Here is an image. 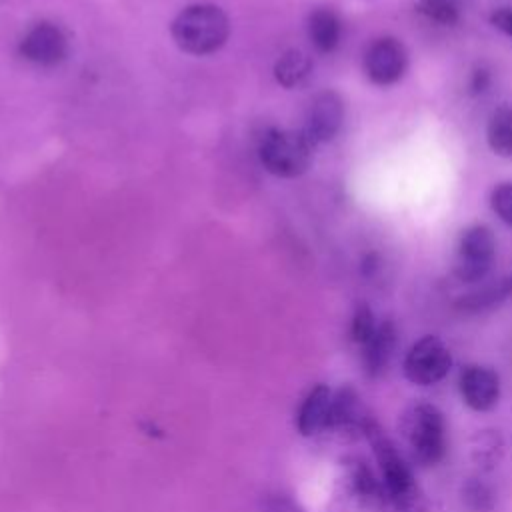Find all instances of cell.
Returning <instances> with one entry per match:
<instances>
[{
  "label": "cell",
  "instance_id": "1",
  "mask_svg": "<svg viewBox=\"0 0 512 512\" xmlns=\"http://www.w3.org/2000/svg\"><path fill=\"white\" fill-rule=\"evenodd\" d=\"M364 436L372 446L374 458L380 466L388 502H392L396 512H426L428 502L424 498V492L418 486L410 466L398 452L396 444L384 434V430L374 420L368 422Z\"/></svg>",
  "mask_w": 512,
  "mask_h": 512
},
{
  "label": "cell",
  "instance_id": "2",
  "mask_svg": "<svg viewBox=\"0 0 512 512\" xmlns=\"http://www.w3.org/2000/svg\"><path fill=\"white\" fill-rule=\"evenodd\" d=\"M400 436L412 458L422 466L438 464L446 454V420L438 406L414 402L400 416Z\"/></svg>",
  "mask_w": 512,
  "mask_h": 512
},
{
  "label": "cell",
  "instance_id": "3",
  "mask_svg": "<svg viewBox=\"0 0 512 512\" xmlns=\"http://www.w3.org/2000/svg\"><path fill=\"white\" fill-rule=\"evenodd\" d=\"M384 484L374 476L370 466L360 458H350L342 464L334 480L328 500L330 512H384L386 510Z\"/></svg>",
  "mask_w": 512,
  "mask_h": 512
},
{
  "label": "cell",
  "instance_id": "4",
  "mask_svg": "<svg viewBox=\"0 0 512 512\" xmlns=\"http://www.w3.org/2000/svg\"><path fill=\"white\" fill-rule=\"evenodd\" d=\"M174 42L188 54L204 56L220 50L228 40L230 24L214 4L186 6L170 26Z\"/></svg>",
  "mask_w": 512,
  "mask_h": 512
},
{
  "label": "cell",
  "instance_id": "5",
  "mask_svg": "<svg viewBox=\"0 0 512 512\" xmlns=\"http://www.w3.org/2000/svg\"><path fill=\"white\" fill-rule=\"evenodd\" d=\"M314 142L304 130H268L260 138L258 156L262 166L280 178H294L308 170Z\"/></svg>",
  "mask_w": 512,
  "mask_h": 512
},
{
  "label": "cell",
  "instance_id": "6",
  "mask_svg": "<svg viewBox=\"0 0 512 512\" xmlns=\"http://www.w3.org/2000/svg\"><path fill=\"white\" fill-rule=\"evenodd\" d=\"M496 238L484 224H474L460 234L454 258V274L462 282L482 280L494 262Z\"/></svg>",
  "mask_w": 512,
  "mask_h": 512
},
{
  "label": "cell",
  "instance_id": "7",
  "mask_svg": "<svg viewBox=\"0 0 512 512\" xmlns=\"http://www.w3.org/2000/svg\"><path fill=\"white\" fill-rule=\"evenodd\" d=\"M452 368V354L438 336H422L404 358V376L416 386H432L440 382Z\"/></svg>",
  "mask_w": 512,
  "mask_h": 512
},
{
  "label": "cell",
  "instance_id": "8",
  "mask_svg": "<svg viewBox=\"0 0 512 512\" xmlns=\"http://www.w3.org/2000/svg\"><path fill=\"white\" fill-rule=\"evenodd\" d=\"M408 68V52L396 38H378L370 44L364 56L366 76L378 86H390L398 82Z\"/></svg>",
  "mask_w": 512,
  "mask_h": 512
},
{
  "label": "cell",
  "instance_id": "9",
  "mask_svg": "<svg viewBox=\"0 0 512 512\" xmlns=\"http://www.w3.org/2000/svg\"><path fill=\"white\" fill-rule=\"evenodd\" d=\"M68 40L64 32L52 22L34 24L20 40V54L24 60L38 66H54L64 60Z\"/></svg>",
  "mask_w": 512,
  "mask_h": 512
},
{
  "label": "cell",
  "instance_id": "10",
  "mask_svg": "<svg viewBox=\"0 0 512 512\" xmlns=\"http://www.w3.org/2000/svg\"><path fill=\"white\" fill-rule=\"evenodd\" d=\"M342 122H344V102L340 94L334 90H324V92H318L310 102L304 132L314 144L330 142L340 132Z\"/></svg>",
  "mask_w": 512,
  "mask_h": 512
},
{
  "label": "cell",
  "instance_id": "11",
  "mask_svg": "<svg viewBox=\"0 0 512 512\" xmlns=\"http://www.w3.org/2000/svg\"><path fill=\"white\" fill-rule=\"evenodd\" d=\"M460 396L476 412L492 410L500 400V378L496 370L480 364H468L458 378Z\"/></svg>",
  "mask_w": 512,
  "mask_h": 512
},
{
  "label": "cell",
  "instance_id": "12",
  "mask_svg": "<svg viewBox=\"0 0 512 512\" xmlns=\"http://www.w3.org/2000/svg\"><path fill=\"white\" fill-rule=\"evenodd\" d=\"M372 418L364 410L356 390L344 386L332 394L330 414H328V426L326 430H336L338 434L346 436H364V430Z\"/></svg>",
  "mask_w": 512,
  "mask_h": 512
},
{
  "label": "cell",
  "instance_id": "13",
  "mask_svg": "<svg viewBox=\"0 0 512 512\" xmlns=\"http://www.w3.org/2000/svg\"><path fill=\"white\" fill-rule=\"evenodd\" d=\"M396 346V326L392 320H384L376 326V332L372 334V338L360 346L362 348V364L368 376L376 378L380 376L394 352Z\"/></svg>",
  "mask_w": 512,
  "mask_h": 512
},
{
  "label": "cell",
  "instance_id": "14",
  "mask_svg": "<svg viewBox=\"0 0 512 512\" xmlns=\"http://www.w3.org/2000/svg\"><path fill=\"white\" fill-rule=\"evenodd\" d=\"M330 404H332V390L326 384H316L308 396L304 398L296 426L302 436H314L320 430H326L328 426V414H330Z\"/></svg>",
  "mask_w": 512,
  "mask_h": 512
},
{
  "label": "cell",
  "instance_id": "15",
  "mask_svg": "<svg viewBox=\"0 0 512 512\" xmlns=\"http://www.w3.org/2000/svg\"><path fill=\"white\" fill-rule=\"evenodd\" d=\"M308 36L316 50L332 52L340 42V20L330 8H316L308 16Z\"/></svg>",
  "mask_w": 512,
  "mask_h": 512
},
{
  "label": "cell",
  "instance_id": "16",
  "mask_svg": "<svg viewBox=\"0 0 512 512\" xmlns=\"http://www.w3.org/2000/svg\"><path fill=\"white\" fill-rule=\"evenodd\" d=\"M486 140L500 158H512V104H504L488 120Z\"/></svg>",
  "mask_w": 512,
  "mask_h": 512
},
{
  "label": "cell",
  "instance_id": "17",
  "mask_svg": "<svg viewBox=\"0 0 512 512\" xmlns=\"http://www.w3.org/2000/svg\"><path fill=\"white\" fill-rule=\"evenodd\" d=\"M508 296H512V276L500 278L494 284H488L480 290H474V292L458 298L456 308L466 310V312H480V310H488L492 306H498Z\"/></svg>",
  "mask_w": 512,
  "mask_h": 512
},
{
  "label": "cell",
  "instance_id": "18",
  "mask_svg": "<svg viewBox=\"0 0 512 512\" xmlns=\"http://www.w3.org/2000/svg\"><path fill=\"white\" fill-rule=\"evenodd\" d=\"M312 72L310 58L300 50H288L284 52L278 62L274 64V78L284 88L300 86Z\"/></svg>",
  "mask_w": 512,
  "mask_h": 512
},
{
  "label": "cell",
  "instance_id": "19",
  "mask_svg": "<svg viewBox=\"0 0 512 512\" xmlns=\"http://www.w3.org/2000/svg\"><path fill=\"white\" fill-rule=\"evenodd\" d=\"M472 458L482 468H494L502 458V438L494 430H482L472 440Z\"/></svg>",
  "mask_w": 512,
  "mask_h": 512
},
{
  "label": "cell",
  "instance_id": "20",
  "mask_svg": "<svg viewBox=\"0 0 512 512\" xmlns=\"http://www.w3.org/2000/svg\"><path fill=\"white\" fill-rule=\"evenodd\" d=\"M462 498L474 512H488L494 508V492L480 478H468L462 486Z\"/></svg>",
  "mask_w": 512,
  "mask_h": 512
},
{
  "label": "cell",
  "instance_id": "21",
  "mask_svg": "<svg viewBox=\"0 0 512 512\" xmlns=\"http://www.w3.org/2000/svg\"><path fill=\"white\" fill-rule=\"evenodd\" d=\"M418 12L438 24H454L458 20V8L454 0H418Z\"/></svg>",
  "mask_w": 512,
  "mask_h": 512
},
{
  "label": "cell",
  "instance_id": "22",
  "mask_svg": "<svg viewBox=\"0 0 512 512\" xmlns=\"http://www.w3.org/2000/svg\"><path fill=\"white\" fill-rule=\"evenodd\" d=\"M376 320H374V314L370 310L368 304H360L352 316V326H350V334H352V340L360 346H364L372 334L376 332Z\"/></svg>",
  "mask_w": 512,
  "mask_h": 512
},
{
  "label": "cell",
  "instance_id": "23",
  "mask_svg": "<svg viewBox=\"0 0 512 512\" xmlns=\"http://www.w3.org/2000/svg\"><path fill=\"white\" fill-rule=\"evenodd\" d=\"M490 206L496 216L512 228V182H502L492 190Z\"/></svg>",
  "mask_w": 512,
  "mask_h": 512
},
{
  "label": "cell",
  "instance_id": "24",
  "mask_svg": "<svg viewBox=\"0 0 512 512\" xmlns=\"http://www.w3.org/2000/svg\"><path fill=\"white\" fill-rule=\"evenodd\" d=\"M490 22L502 32L506 34L510 40H512V8H498L492 12L490 16Z\"/></svg>",
  "mask_w": 512,
  "mask_h": 512
},
{
  "label": "cell",
  "instance_id": "25",
  "mask_svg": "<svg viewBox=\"0 0 512 512\" xmlns=\"http://www.w3.org/2000/svg\"><path fill=\"white\" fill-rule=\"evenodd\" d=\"M264 512H304L296 502L288 500V498H274L266 504Z\"/></svg>",
  "mask_w": 512,
  "mask_h": 512
},
{
  "label": "cell",
  "instance_id": "26",
  "mask_svg": "<svg viewBox=\"0 0 512 512\" xmlns=\"http://www.w3.org/2000/svg\"><path fill=\"white\" fill-rule=\"evenodd\" d=\"M488 84H490V74L486 70H476L470 82L472 94H482L488 88Z\"/></svg>",
  "mask_w": 512,
  "mask_h": 512
}]
</instances>
